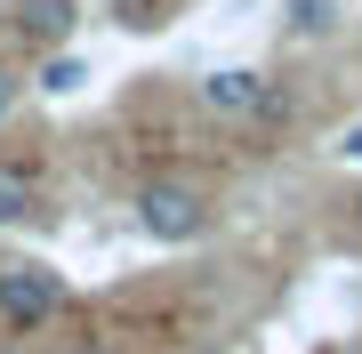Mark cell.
I'll return each instance as SVG.
<instances>
[{
  "instance_id": "cell-1",
  "label": "cell",
  "mask_w": 362,
  "mask_h": 354,
  "mask_svg": "<svg viewBox=\"0 0 362 354\" xmlns=\"http://www.w3.org/2000/svg\"><path fill=\"white\" fill-rule=\"evenodd\" d=\"M209 218H218V210H209V194L194 177H145L137 185V225L153 242H202Z\"/></svg>"
},
{
  "instance_id": "cell-2",
  "label": "cell",
  "mask_w": 362,
  "mask_h": 354,
  "mask_svg": "<svg viewBox=\"0 0 362 354\" xmlns=\"http://www.w3.org/2000/svg\"><path fill=\"white\" fill-rule=\"evenodd\" d=\"M57 314H65V274H57V266H40V258L0 266V322L8 330H40Z\"/></svg>"
},
{
  "instance_id": "cell-3",
  "label": "cell",
  "mask_w": 362,
  "mask_h": 354,
  "mask_svg": "<svg viewBox=\"0 0 362 354\" xmlns=\"http://www.w3.org/2000/svg\"><path fill=\"white\" fill-rule=\"evenodd\" d=\"M202 105L218 113V121H266L282 97H274V81H266V73L226 65V73H209V81H202Z\"/></svg>"
},
{
  "instance_id": "cell-4",
  "label": "cell",
  "mask_w": 362,
  "mask_h": 354,
  "mask_svg": "<svg viewBox=\"0 0 362 354\" xmlns=\"http://www.w3.org/2000/svg\"><path fill=\"white\" fill-rule=\"evenodd\" d=\"M73 25H81V0H16V33L33 49H65Z\"/></svg>"
},
{
  "instance_id": "cell-5",
  "label": "cell",
  "mask_w": 362,
  "mask_h": 354,
  "mask_svg": "<svg viewBox=\"0 0 362 354\" xmlns=\"http://www.w3.org/2000/svg\"><path fill=\"white\" fill-rule=\"evenodd\" d=\"M40 218V185L25 170H0V225H33Z\"/></svg>"
},
{
  "instance_id": "cell-6",
  "label": "cell",
  "mask_w": 362,
  "mask_h": 354,
  "mask_svg": "<svg viewBox=\"0 0 362 354\" xmlns=\"http://www.w3.org/2000/svg\"><path fill=\"white\" fill-rule=\"evenodd\" d=\"M282 16H290V33H298V40H322V33L338 25V0H290Z\"/></svg>"
},
{
  "instance_id": "cell-7",
  "label": "cell",
  "mask_w": 362,
  "mask_h": 354,
  "mask_svg": "<svg viewBox=\"0 0 362 354\" xmlns=\"http://www.w3.org/2000/svg\"><path fill=\"white\" fill-rule=\"evenodd\" d=\"M81 81H89V73H81V57H49V73H40V89H49V97H73Z\"/></svg>"
},
{
  "instance_id": "cell-8",
  "label": "cell",
  "mask_w": 362,
  "mask_h": 354,
  "mask_svg": "<svg viewBox=\"0 0 362 354\" xmlns=\"http://www.w3.org/2000/svg\"><path fill=\"white\" fill-rule=\"evenodd\" d=\"M16 89H25V81H16L8 65H0V121H8V105H16Z\"/></svg>"
},
{
  "instance_id": "cell-9",
  "label": "cell",
  "mask_w": 362,
  "mask_h": 354,
  "mask_svg": "<svg viewBox=\"0 0 362 354\" xmlns=\"http://www.w3.org/2000/svg\"><path fill=\"white\" fill-rule=\"evenodd\" d=\"M338 153H346V161H362V129H346V145H338Z\"/></svg>"
},
{
  "instance_id": "cell-10",
  "label": "cell",
  "mask_w": 362,
  "mask_h": 354,
  "mask_svg": "<svg viewBox=\"0 0 362 354\" xmlns=\"http://www.w3.org/2000/svg\"><path fill=\"white\" fill-rule=\"evenodd\" d=\"M202 354H233V346H202Z\"/></svg>"
}]
</instances>
